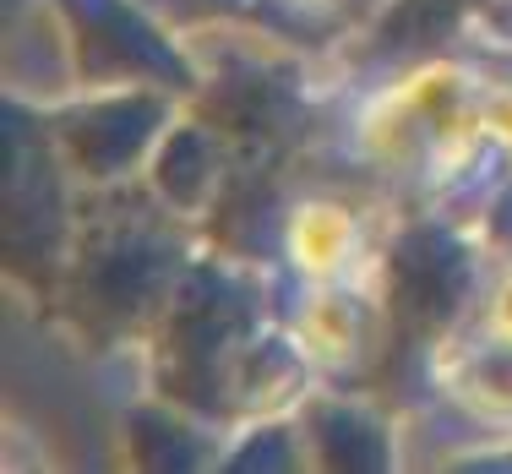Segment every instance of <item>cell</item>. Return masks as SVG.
Wrapping results in <instances>:
<instances>
[{"instance_id": "cell-1", "label": "cell", "mask_w": 512, "mask_h": 474, "mask_svg": "<svg viewBox=\"0 0 512 474\" xmlns=\"http://www.w3.org/2000/svg\"><path fill=\"white\" fill-rule=\"evenodd\" d=\"M289 257L295 267H306L316 278H333L344 267L349 246H355V218H349L338 202H306L289 218Z\"/></svg>"}, {"instance_id": "cell-2", "label": "cell", "mask_w": 512, "mask_h": 474, "mask_svg": "<svg viewBox=\"0 0 512 474\" xmlns=\"http://www.w3.org/2000/svg\"><path fill=\"white\" fill-rule=\"evenodd\" d=\"M306 333H311V344L322 349V355H333V360H344V355H355V338H360V311L349 306L344 295H316L311 300V311H306Z\"/></svg>"}, {"instance_id": "cell-4", "label": "cell", "mask_w": 512, "mask_h": 474, "mask_svg": "<svg viewBox=\"0 0 512 474\" xmlns=\"http://www.w3.org/2000/svg\"><path fill=\"white\" fill-rule=\"evenodd\" d=\"M491 327H496L502 344H512V273L496 284V295H491Z\"/></svg>"}, {"instance_id": "cell-3", "label": "cell", "mask_w": 512, "mask_h": 474, "mask_svg": "<svg viewBox=\"0 0 512 474\" xmlns=\"http://www.w3.org/2000/svg\"><path fill=\"white\" fill-rule=\"evenodd\" d=\"M480 137H496L512 148V93H485L480 99Z\"/></svg>"}]
</instances>
